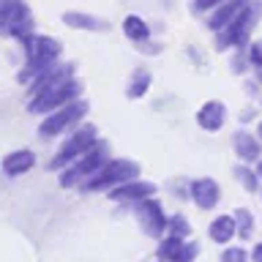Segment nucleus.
I'll return each instance as SVG.
<instances>
[{
	"mask_svg": "<svg viewBox=\"0 0 262 262\" xmlns=\"http://www.w3.org/2000/svg\"><path fill=\"white\" fill-rule=\"evenodd\" d=\"M235 227H237V237L243 241H251L254 237V227H257V221H254V213L249 208H235Z\"/></svg>",
	"mask_w": 262,
	"mask_h": 262,
	"instance_id": "nucleus-20",
	"label": "nucleus"
},
{
	"mask_svg": "<svg viewBox=\"0 0 262 262\" xmlns=\"http://www.w3.org/2000/svg\"><path fill=\"white\" fill-rule=\"evenodd\" d=\"M249 3H251V0H224V3L216 6V8L208 14V22H205V25H208V30L219 33L221 28H227V25L232 22Z\"/></svg>",
	"mask_w": 262,
	"mask_h": 262,
	"instance_id": "nucleus-13",
	"label": "nucleus"
},
{
	"mask_svg": "<svg viewBox=\"0 0 262 262\" xmlns=\"http://www.w3.org/2000/svg\"><path fill=\"white\" fill-rule=\"evenodd\" d=\"M249 254H251V262H262V241H257V243H254Z\"/></svg>",
	"mask_w": 262,
	"mask_h": 262,
	"instance_id": "nucleus-29",
	"label": "nucleus"
},
{
	"mask_svg": "<svg viewBox=\"0 0 262 262\" xmlns=\"http://www.w3.org/2000/svg\"><path fill=\"white\" fill-rule=\"evenodd\" d=\"M156 183H150V180H142V178H134V180H126V183L115 186L110 188V200L112 202H139L145 200V196H156Z\"/></svg>",
	"mask_w": 262,
	"mask_h": 262,
	"instance_id": "nucleus-9",
	"label": "nucleus"
},
{
	"mask_svg": "<svg viewBox=\"0 0 262 262\" xmlns=\"http://www.w3.org/2000/svg\"><path fill=\"white\" fill-rule=\"evenodd\" d=\"M123 33H126V38H131V44H145V41H150V25L137 14H128L126 19H123Z\"/></svg>",
	"mask_w": 262,
	"mask_h": 262,
	"instance_id": "nucleus-16",
	"label": "nucleus"
},
{
	"mask_svg": "<svg viewBox=\"0 0 262 262\" xmlns=\"http://www.w3.org/2000/svg\"><path fill=\"white\" fill-rule=\"evenodd\" d=\"M134 216H137V224L139 229L153 237V241H161L164 235H167V213H164L161 202L156 200V196H145V200L134 202Z\"/></svg>",
	"mask_w": 262,
	"mask_h": 262,
	"instance_id": "nucleus-4",
	"label": "nucleus"
},
{
	"mask_svg": "<svg viewBox=\"0 0 262 262\" xmlns=\"http://www.w3.org/2000/svg\"><path fill=\"white\" fill-rule=\"evenodd\" d=\"M246 52H249V60L254 69H262V41H251Z\"/></svg>",
	"mask_w": 262,
	"mask_h": 262,
	"instance_id": "nucleus-27",
	"label": "nucleus"
},
{
	"mask_svg": "<svg viewBox=\"0 0 262 262\" xmlns=\"http://www.w3.org/2000/svg\"><path fill=\"white\" fill-rule=\"evenodd\" d=\"M106 161H110V145L98 139V142H96L93 147H90V150H88L85 156H79L77 161L69 164V167H66V169L60 172V186H63V188H74V186H79L82 180H88L90 175H93V172L101 169Z\"/></svg>",
	"mask_w": 262,
	"mask_h": 262,
	"instance_id": "nucleus-3",
	"label": "nucleus"
},
{
	"mask_svg": "<svg viewBox=\"0 0 262 262\" xmlns=\"http://www.w3.org/2000/svg\"><path fill=\"white\" fill-rule=\"evenodd\" d=\"M257 137L262 139V118H259V123H257Z\"/></svg>",
	"mask_w": 262,
	"mask_h": 262,
	"instance_id": "nucleus-31",
	"label": "nucleus"
},
{
	"mask_svg": "<svg viewBox=\"0 0 262 262\" xmlns=\"http://www.w3.org/2000/svg\"><path fill=\"white\" fill-rule=\"evenodd\" d=\"M235 172V178H237V183H241L246 191H259V186H262V180H259V175H257V167H249L246 161H241L237 167L232 169Z\"/></svg>",
	"mask_w": 262,
	"mask_h": 262,
	"instance_id": "nucleus-21",
	"label": "nucleus"
},
{
	"mask_svg": "<svg viewBox=\"0 0 262 262\" xmlns=\"http://www.w3.org/2000/svg\"><path fill=\"white\" fill-rule=\"evenodd\" d=\"M25 0H3L0 3V33H6L8 36V28H11V22L25 11Z\"/></svg>",
	"mask_w": 262,
	"mask_h": 262,
	"instance_id": "nucleus-19",
	"label": "nucleus"
},
{
	"mask_svg": "<svg viewBox=\"0 0 262 262\" xmlns=\"http://www.w3.org/2000/svg\"><path fill=\"white\" fill-rule=\"evenodd\" d=\"M186 241H188V237H178V235H164V237H161V243H159V249H156V257H159V259H164V262H175Z\"/></svg>",
	"mask_w": 262,
	"mask_h": 262,
	"instance_id": "nucleus-18",
	"label": "nucleus"
},
{
	"mask_svg": "<svg viewBox=\"0 0 262 262\" xmlns=\"http://www.w3.org/2000/svg\"><path fill=\"white\" fill-rule=\"evenodd\" d=\"M224 0H194L191 3V11L194 14H208V11H213L216 6H221Z\"/></svg>",
	"mask_w": 262,
	"mask_h": 262,
	"instance_id": "nucleus-28",
	"label": "nucleus"
},
{
	"mask_svg": "<svg viewBox=\"0 0 262 262\" xmlns=\"http://www.w3.org/2000/svg\"><path fill=\"white\" fill-rule=\"evenodd\" d=\"M71 74H74V66H55V63H52L44 74H38V77L33 79L30 98H33V96L47 93V90H52V88H57V85H63V82H69V79H71Z\"/></svg>",
	"mask_w": 262,
	"mask_h": 262,
	"instance_id": "nucleus-12",
	"label": "nucleus"
},
{
	"mask_svg": "<svg viewBox=\"0 0 262 262\" xmlns=\"http://www.w3.org/2000/svg\"><path fill=\"white\" fill-rule=\"evenodd\" d=\"M98 142V134H96V126H79L77 131H71V137L63 142V147L57 150V156L52 159V167L60 169V167H69L79 159V156H85L90 147Z\"/></svg>",
	"mask_w": 262,
	"mask_h": 262,
	"instance_id": "nucleus-5",
	"label": "nucleus"
},
{
	"mask_svg": "<svg viewBox=\"0 0 262 262\" xmlns=\"http://www.w3.org/2000/svg\"><path fill=\"white\" fill-rule=\"evenodd\" d=\"M224 123H227V104L219 101V98H210L196 110V126L208 134H216L219 128H224Z\"/></svg>",
	"mask_w": 262,
	"mask_h": 262,
	"instance_id": "nucleus-10",
	"label": "nucleus"
},
{
	"mask_svg": "<svg viewBox=\"0 0 262 262\" xmlns=\"http://www.w3.org/2000/svg\"><path fill=\"white\" fill-rule=\"evenodd\" d=\"M63 22L71 25V28H79V30H106L110 25L98 16H90V14H79V11H69L63 14Z\"/></svg>",
	"mask_w": 262,
	"mask_h": 262,
	"instance_id": "nucleus-17",
	"label": "nucleus"
},
{
	"mask_svg": "<svg viewBox=\"0 0 262 262\" xmlns=\"http://www.w3.org/2000/svg\"><path fill=\"white\" fill-rule=\"evenodd\" d=\"M0 3H3V0H0Z\"/></svg>",
	"mask_w": 262,
	"mask_h": 262,
	"instance_id": "nucleus-34",
	"label": "nucleus"
},
{
	"mask_svg": "<svg viewBox=\"0 0 262 262\" xmlns=\"http://www.w3.org/2000/svg\"><path fill=\"white\" fill-rule=\"evenodd\" d=\"M208 237L216 246H227L232 243L237 237V227H235V216H229V213H219L216 219L208 224Z\"/></svg>",
	"mask_w": 262,
	"mask_h": 262,
	"instance_id": "nucleus-14",
	"label": "nucleus"
},
{
	"mask_svg": "<svg viewBox=\"0 0 262 262\" xmlns=\"http://www.w3.org/2000/svg\"><path fill=\"white\" fill-rule=\"evenodd\" d=\"M167 235H178V237H188L191 235V224L183 213H175V216L167 219Z\"/></svg>",
	"mask_w": 262,
	"mask_h": 262,
	"instance_id": "nucleus-23",
	"label": "nucleus"
},
{
	"mask_svg": "<svg viewBox=\"0 0 262 262\" xmlns=\"http://www.w3.org/2000/svg\"><path fill=\"white\" fill-rule=\"evenodd\" d=\"M139 172H142V167L131 159H110L98 172H93L88 180H82L79 188L82 191H110V188L126 183V180L139 178Z\"/></svg>",
	"mask_w": 262,
	"mask_h": 262,
	"instance_id": "nucleus-2",
	"label": "nucleus"
},
{
	"mask_svg": "<svg viewBox=\"0 0 262 262\" xmlns=\"http://www.w3.org/2000/svg\"><path fill=\"white\" fill-rule=\"evenodd\" d=\"M159 262H164V259H159Z\"/></svg>",
	"mask_w": 262,
	"mask_h": 262,
	"instance_id": "nucleus-33",
	"label": "nucleus"
},
{
	"mask_svg": "<svg viewBox=\"0 0 262 262\" xmlns=\"http://www.w3.org/2000/svg\"><path fill=\"white\" fill-rule=\"evenodd\" d=\"M79 93H82V85L71 77L69 82H63V85H57V88H52V90H47V93L33 96V98H30V112H36V115L55 112V110H60V106H66V104L77 101Z\"/></svg>",
	"mask_w": 262,
	"mask_h": 262,
	"instance_id": "nucleus-6",
	"label": "nucleus"
},
{
	"mask_svg": "<svg viewBox=\"0 0 262 262\" xmlns=\"http://www.w3.org/2000/svg\"><path fill=\"white\" fill-rule=\"evenodd\" d=\"M262 16V3L259 0H251L249 6L243 8L241 14L235 16L227 28H221L216 33V52H227V49H249L251 44V30L257 28V19Z\"/></svg>",
	"mask_w": 262,
	"mask_h": 262,
	"instance_id": "nucleus-1",
	"label": "nucleus"
},
{
	"mask_svg": "<svg viewBox=\"0 0 262 262\" xmlns=\"http://www.w3.org/2000/svg\"><path fill=\"white\" fill-rule=\"evenodd\" d=\"M153 85V77L147 74L145 69H137L134 74H131V82H128V88H126V96L128 98H142L147 90H150Z\"/></svg>",
	"mask_w": 262,
	"mask_h": 262,
	"instance_id": "nucleus-22",
	"label": "nucleus"
},
{
	"mask_svg": "<svg viewBox=\"0 0 262 262\" xmlns=\"http://www.w3.org/2000/svg\"><path fill=\"white\" fill-rule=\"evenodd\" d=\"M257 175H259V180H262V159L257 161Z\"/></svg>",
	"mask_w": 262,
	"mask_h": 262,
	"instance_id": "nucleus-30",
	"label": "nucleus"
},
{
	"mask_svg": "<svg viewBox=\"0 0 262 262\" xmlns=\"http://www.w3.org/2000/svg\"><path fill=\"white\" fill-rule=\"evenodd\" d=\"M219 262H251V254L246 251L241 243H237V246H229L227 243V249L219 254Z\"/></svg>",
	"mask_w": 262,
	"mask_h": 262,
	"instance_id": "nucleus-24",
	"label": "nucleus"
},
{
	"mask_svg": "<svg viewBox=\"0 0 262 262\" xmlns=\"http://www.w3.org/2000/svg\"><path fill=\"white\" fill-rule=\"evenodd\" d=\"M232 150L241 161L246 164H257L262 159V139L257 134H251V131H243L237 128L232 134Z\"/></svg>",
	"mask_w": 262,
	"mask_h": 262,
	"instance_id": "nucleus-11",
	"label": "nucleus"
},
{
	"mask_svg": "<svg viewBox=\"0 0 262 262\" xmlns=\"http://www.w3.org/2000/svg\"><path fill=\"white\" fill-rule=\"evenodd\" d=\"M254 71H257V82L262 85V69H254Z\"/></svg>",
	"mask_w": 262,
	"mask_h": 262,
	"instance_id": "nucleus-32",
	"label": "nucleus"
},
{
	"mask_svg": "<svg viewBox=\"0 0 262 262\" xmlns=\"http://www.w3.org/2000/svg\"><path fill=\"white\" fill-rule=\"evenodd\" d=\"M85 112H88V104L85 101H71V104H66L60 106V110H55V112H49L44 123H41V128H38V134L49 139V137H57V134H63L66 128H71V126H77V123L85 118Z\"/></svg>",
	"mask_w": 262,
	"mask_h": 262,
	"instance_id": "nucleus-7",
	"label": "nucleus"
},
{
	"mask_svg": "<svg viewBox=\"0 0 262 262\" xmlns=\"http://www.w3.org/2000/svg\"><path fill=\"white\" fill-rule=\"evenodd\" d=\"M33 164H36V156L30 150H14L3 159V172L16 178V175H25L28 169H33Z\"/></svg>",
	"mask_w": 262,
	"mask_h": 262,
	"instance_id": "nucleus-15",
	"label": "nucleus"
},
{
	"mask_svg": "<svg viewBox=\"0 0 262 262\" xmlns=\"http://www.w3.org/2000/svg\"><path fill=\"white\" fill-rule=\"evenodd\" d=\"M196 257H200V243H196V241H186L175 262H196Z\"/></svg>",
	"mask_w": 262,
	"mask_h": 262,
	"instance_id": "nucleus-25",
	"label": "nucleus"
},
{
	"mask_svg": "<svg viewBox=\"0 0 262 262\" xmlns=\"http://www.w3.org/2000/svg\"><path fill=\"white\" fill-rule=\"evenodd\" d=\"M188 196L200 210H213L221 200V186L213 178H194L188 183Z\"/></svg>",
	"mask_w": 262,
	"mask_h": 262,
	"instance_id": "nucleus-8",
	"label": "nucleus"
},
{
	"mask_svg": "<svg viewBox=\"0 0 262 262\" xmlns=\"http://www.w3.org/2000/svg\"><path fill=\"white\" fill-rule=\"evenodd\" d=\"M249 66H251V60H249V52H241V49H237L235 52V57H232V74H246L249 71Z\"/></svg>",
	"mask_w": 262,
	"mask_h": 262,
	"instance_id": "nucleus-26",
	"label": "nucleus"
}]
</instances>
